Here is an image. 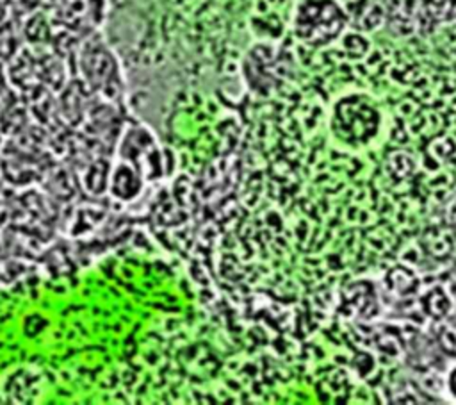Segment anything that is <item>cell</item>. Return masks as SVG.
I'll return each instance as SVG.
<instances>
[{"mask_svg": "<svg viewBox=\"0 0 456 405\" xmlns=\"http://www.w3.org/2000/svg\"><path fill=\"white\" fill-rule=\"evenodd\" d=\"M342 11L331 0H306L296 16V32L303 41L319 45L342 29Z\"/></svg>", "mask_w": 456, "mask_h": 405, "instance_id": "cell-1", "label": "cell"}, {"mask_svg": "<svg viewBox=\"0 0 456 405\" xmlns=\"http://www.w3.org/2000/svg\"><path fill=\"white\" fill-rule=\"evenodd\" d=\"M80 70L87 84L96 91L107 93V89H114L116 93L119 84L118 66L112 54L98 36L91 37L84 45L80 52Z\"/></svg>", "mask_w": 456, "mask_h": 405, "instance_id": "cell-2", "label": "cell"}, {"mask_svg": "<svg viewBox=\"0 0 456 405\" xmlns=\"http://www.w3.org/2000/svg\"><path fill=\"white\" fill-rule=\"evenodd\" d=\"M20 45V37L12 27L11 21H2L0 23V61L11 59L16 55Z\"/></svg>", "mask_w": 456, "mask_h": 405, "instance_id": "cell-3", "label": "cell"}]
</instances>
